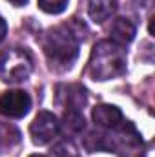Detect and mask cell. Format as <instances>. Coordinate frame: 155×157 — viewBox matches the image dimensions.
<instances>
[{
  "label": "cell",
  "instance_id": "1",
  "mask_svg": "<svg viewBox=\"0 0 155 157\" xmlns=\"http://www.w3.org/2000/svg\"><path fill=\"white\" fill-rule=\"evenodd\" d=\"M86 148L89 152H113L122 157H130L142 148V139L131 122L122 121L115 128L89 133L86 139Z\"/></svg>",
  "mask_w": 155,
  "mask_h": 157
},
{
  "label": "cell",
  "instance_id": "2",
  "mask_svg": "<svg viewBox=\"0 0 155 157\" xmlns=\"http://www.w3.org/2000/svg\"><path fill=\"white\" fill-rule=\"evenodd\" d=\"M128 55L122 46L112 40H100L95 44L88 62V73L93 80H110L126 73Z\"/></svg>",
  "mask_w": 155,
  "mask_h": 157
},
{
  "label": "cell",
  "instance_id": "3",
  "mask_svg": "<svg viewBox=\"0 0 155 157\" xmlns=\"http://www.w3.org/2000/svg\"><path fill=\"white\" fill-rule=\"evenodd\" d=\"M42 49L51 68L70 70L78 57V40L66 26H57L44 33Z\"/></svg>",
  "mask_w": 155,
  "mask_h": 157
},
{
  "label": "cell",
  "instance_id": "4",
  "mask_svg": "<svg viewBox=\"0 0 155 157\" xmlns=\"http://www.w3.org/2000/svg\"><path fill=\"white\" fill-rule=\"evenodd\" d=\"M33 71V59L24 48H7L0 53V78L9 84L22 82Z\"/></svg>",
  "mask_w": 155,
  "mask_h": 157
},
{
  "label": "cell",
  "instance_id": "5",
  "mask_svg": "<svg viewBox=\"0 0 155 157\" xmlns=\"http://www.w3.org/2000/svg\"><path fill=\"white\" fill-rule=\"evenodd\" d=\"M59 132H60V122L51 112H40L29 126L31 141L37 146H44L51 143L59 135Z\"/></svg>",
  "mask_w": 155,
  "mask_h": 157
},
{
  "label": "cell",
  "instance_id": "6",
  "mask_svg": "<svg viewBox=\"0 0 155 157\" xmlns=\"http://www.w3.org/2000/svg\"><path fill=\"white\" fill-rule=\"evenodd\" d=\"M31 108V97L26 91L20 90H11L2 93L0 97V113L11 119H20L28 115Z\"/></svg>",
  "mask_w": 155,
  "mask_h": 157
},
{
  "label": "cell",
  "instance_id": "7",
  "mask_svg": "<svg viewBox=\"0 0 155 157\" xmlns=\"http://www.w3.org/2000/svg\"><path fill=\"white\" fill-rule=\"evenodd\" d=\"M57 102L64 110H84L88 102L86 90L80 84H60L57 88Z\"/></svg>",
  "mask_w": 155,
  "mask_h": 157
},
{
  "label": "cell",
  "instance_id": "8",
  "mask_svg": "<svg viewBox=\"0 0 155 157\" xmlns=\"http://www.w3.org/2000/svg\"><path fill=\"white\" fill-rule=\"evenodd\" d=\"M91 117L95 121V124L102 130H110V128H115L117 124H120L124 121L122 112L113 106V104H99L93 108V113Z\"/></svg>",
  "mask_w": 155,
  "mask_h": 157
},
{
  "label": "cell",
  "instance_id": "9",
  "mask_svg": "<svg viewBox=\"0 0 155 157\" xmlns=\"http://www.w3.org/2000/svg\"><path fill=\"white\" fill-rule=\"evenodd\" d=\"M117 11V0H88V15L95 24H104Z\"/></svg>",
  "mask_w": 155,
  "mask_h": 157
},
{
  "label": "cell",
  "instance_id": "10",
  "mask_svg": "<svg viewBox=\"0 0 155 157\" xmlns=\"http://www.w3.org/2000/svg\"><path fill=\"white\" fill-rule=\"evenodd\" d=\"M110 35H112V42H115L119 46L130 44L131 40L135 39V26H133V22L130 18L119 17V18L113 20V24H112Z\"/></svg>",
  "mask_w": 155,
  "mask_h": 157
},
{
  "label": "cell",
  "instance_id": "11",
  "mask_svg": "<svg viewBox=\"0 0 155 157\" xmlns=\"http://www.w3.org/2000/svg\"><path fill=\"white\" fill-rule=\"evenodd\" d=\"M20 132L9 122H0V155L9 154L20 144Z\"/></svg>",
  "mask_w": 155,
  "mask_h": 157
},
{
  "label": "cell",
  "instance_id": "12",
  "mask_svg": "<svg viewBox=\"0 0 155 157\" xmlns=\"http://www.w3.org/2000/svg\"><path fill=\"white\" fill-rule=\"evenodd\" d=\"M64 130L70 133H78L84 130V115L80 110H64Z\"/></svg>",
  "mask_w": 155,
  "mask_h": 157
},
{
  "label": "cell",
  "instance_id": "13",
  "mask_svg": "<svg viewBox=\"0 0 155 157\" xmlns=\"http://www.w3.org/2000/svg\"><path fill=\"white\" fill-rule=\"evenodd\" d=\"M39 7L47 15H59L68 7V0H39Z\"/></svg>",
  "mask_w": 155,
  "mask_h": 157
},
{
  "label": "cell",
  "instance_id": "14",
  "mask_svg": "<svg viewBox=\"0 0 155 157\" xmlns=\"http://www.w3.org/2000/svg\"><path fill=\"white\" fill-rule=\"evenodd\" d=\"M49 157H78V154H77V148L70 141H62V143L53 146Z\"/></svg>",
  "mask_w": 155,
  "mask_h": 157
},
{
  "label": "cell",
  "instance_id": "15",
  "mask_svg": "<svg viewBox=\"0 0 155 157\" xmlns=\"http://www.w3.org/2000/svg\"><path fill=\"white\" fill-rule=\"evenodd\" d=\"M6 33H7V24H6V20H4V18L0 17V42L4 40Z\"/></svg>",
  "mask_w": 155,
  "mask_h": 157
},
{
  "label": "cell",
  "instance_id": "16",
  "mask_svg": "<svg viewBox=\"0 0 155 157\" xmlns=\"http://www.w3.org/2000/svg\"><path fill=\"white\" fill-rule=\"evenodd\" d=\"M13 6H17V7H20V6H24V4H28V0H9Z\"/></svg>",
  "mask_w": 155,
  "mask_h": 157
},
{
  "label": "cell",
  "instance_id": "17",
  "mask_svg": "<svg viewBox=\"0 0 155 157\" xmlns=\"http://www.w3.org/2000/svg\"><path fill=\"white\" fill-rule=\"evenodd\" d=\"M29 157H44V155H29Z\"/></svg>",
  "mask_w": 155,
  "mask_h": 157
}]
</instances>
